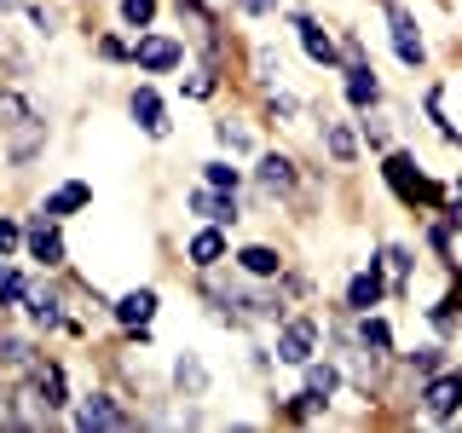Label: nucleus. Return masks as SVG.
I'll return each mask as SVG.
<instances>
[{"instance_id":"obj_30","label":"nucleus","mask_w":462,"mask_h":433,"mask_svg":"<svg viewBox=\"0 0 462 433\" xmlns=\"http://www.w3.org/2000/svg\"><path fill=\"white\" fill-rule=\"evenodd\" d=\"M23 295H29V283L18 278V272H0V300H6V307H18Z\"/></svg>"},{"instance_id":"obj_31","label":"nucleus","mask_w":462,"mask_h":433,"mask_svg":"<svg viewBox=\"0 0 462 433\" xmlns=\"http://www.w3.org/2000/svg\"><path fill=\"white\" fill-rule=\"evenodd\" d=\"M214 134H220V144H231V151H249V134H243V127H231V122H220V127H214Z\"/></svg>"},{"instance_id":"obj_12","label":"nucleus","mask_w":462,"mask_h":433,"mask_svg":"<svg viewBox=\"0 0 462 433\" xmlns=\"http://www.w3.org/2000/svg\"><path fill=\"white\" fill-rule=\"evenodd\" d=\"M375 98H382V81H375V69L365 64V58H353V64H346V105H353V110H370Z\"/></svg>"},{"instance_id":"obj_38","label":"nucleus","mask_w":462,"mask_h":433,"mask_svg":"<svg viewBox=\"0 0 462 433\" xmlns=\"http://www.w3.org/2000/svg\"><path fill=\"white\" fill-rule=\"evenodd\" d=\"M0 416H6V387H0Z\"/></svg>"},{"instance_id":"obj_35","label":"nucleus","mask_w":462,"mask_h":433,"mask_svg":"<svg viewBox=\"0 0 462 433\" xmlns=\"http://www.w3.org/2000/svg\"><path fill=\"white\" fill-rule=\"evenodd\" d=\"M300 105H295V98H289V93H272V115H283V122H289V115H295Z\"/></svg>"},{"instance_id":"obj_3","label":"nucleus","mask_w":462,"mask_h":433,"mask_svg":"<svg viewBox=\"0 0 462 433\" xmlns=\"http://www.w3.org/2000/svg\"><path fill=\"white\" fill-rule=\"evenodd\" d=\"M134 64L151 69V76H168V69L185 64V47H180V41H168V35H144L139 47H134Z\"/></svg>"},{"instance_id":"obj_4","label":"nucleus","mask_w":462,"mask_h":433,"mask_svg":"<svg viewBox=\"0 0 462 433\" xmlns=\"http://www.w3.org/2000/svg\"><path fill=\"white\" fill-rule=\"evenodd\" d=\"M422 410L433 416V422H451V416L462 410V375H433V382L422 387Z\"/></svg>"},{"instance_id":"obj_36","label":"nucleus","mask_w":462,"mask_h":433,"mask_svg":"<svg viewBox=\"0 0 462 433\" xmlns=\"http://www.w3.org/2000/svg\"><path fill=\"white\" fill-rule=\"evenodd\" d=\"M98 52H105V58H127V47H122L116 35H105V41H98Z\"/></svg>"},{"instance_id":"obj_8","label":"nucleus","mask_w":462,"mask_h":433,"mask_svg":"<svg viewBox=\"0 0 462 433\" xmlns=\"http://www.w3.org/2000/svg\"><path fill=\"white\" fill-rule=\"evenodd\" d=\"M29 254H35V260H41L47 272H52V266H64V260H69V254H64V237H58V220H47V214H41V220L29 226Z\"/></svg>"},{"instance_id":"obj_28","label":"nucleus","mask_w":462,"mask_h":433,"mask_svg":"<svg viewBox=\"0 0 462 433\" xmlns=\"http://www.w3.org/2000/svg\"><path fill=\"white\" fill-rule=\"evenodd\" d=\"M439 364H445L439 346H416V353H411V370H416V375H439Z\"/></svg>"},{"instance_id":"obj_13","label":"nucleus","mask_w":462,"mask_h":433,"mask_svg":"<svg viewBox=\"0 0 462 433\" xmlns=\"http://www.w3.org/2000/svg\"><path fill=\"white\" fill-rule=\"evenodd\" d=\"M127 110H134V122H139L151 139H168V110H162V98H156L151 87H139V93H134V105H127Z\"/></svg>"},{"instance_id":"obj_11","label":"nucleus","mask_w":462,"mask_h":433,"mask_svg":"<svg viewBox=\"0 0 462 433\" xmlns=\"http://www.w3.org/2000/svg\"><path fill=\"white\" fill-rule=\"evenodd\" d=\"M254 180H260V191H266V197H289L300 173H295V162H289V156L272 151V156H260V173H254Z\"/></svg>"},{"instance_id":"obj_18","label":"nucleus","mask_w":462,"mask_h":433,"mask_svg":"<svg viewBox=\"0 0 462 433\" xmlns=\"http://www.w3.org/2000/svg\"><path fill=\"white\" fill-rule=\"evenodd\" d=\"M358 341L370 346V358H387V353H393V329H387L382 318H370V312H358Z\"/></svg>"},{"instance_id":"obj_29","label":"nucleus","mask_w":462,"mask_h":433,"mask_svg":"<svg viewBox=\"0 0 462 433\" xmlns=\"http://www.w3.org/2000/svg\"><path fill=\"white\" fill-rule=\"evenodd\" d=\"M382 260L393 266V295H404V272H411V249H382Z\"/></svg>"},{"instance_id":"obj_34","label":"nucleus","mask_w":462,"mask_h":433,"mask_svg":"<svg viewBox=\"0 0 462 433\" xmlns=\"http://www.w3.org/2000/svg\"><path fill=\"white\" fill-rule=\"evenodd\" d=\"M283 0H237V12H249V18H266V12H278Z\"/></svg>"},{"instance_id":"obj_6","label":"nucleus","mask_w":462,"mask_h":433,"mask_svg":"<svg viewBox=\"0 0 462 433\" xmlns=\"http://www.w3.org/2000/svg\"><path fill=\"white\" fill-rule=\"evenodd\" d=\"M387 29H393V52H399V64H422L428 47H422V35H416V18L404 6H387Z\"/></svg>"},{"instance_id":"obj_7","label":"nucleus","mask_w":462,"mask_h":433,"mask_svg":"<svg viewBox=\"0 0 462 433\" xmlns=\"http://www.w3.org/2000/svg\"><path fill=\"white\" fill-rule=\"evenodd\" d=\"M110 312L122 318V324L134 329V336H144V329H151V318H156V289H127V295L116 300Z\"/></svg>"},{"instance_id":"obj_10","label":"nucleus","mask_w":462,"mask_h":433,"mask_svg":"<svg viewBox=\"0 0 462 433\" xmlns=\"http://www.w3.org/2000/svg\"><path fill=\"white\" fill-rule=\"evenodd\" d=\"M191 214H202V220H214V226H231V220H237V191H214V185H202V191H191Z\"/></svg>"},{"instance_id":"obj_26","label":"nucleus","mask_w":462,"mask_h":433,"mask_svg":"<svg viewBox=\"0 0 462 433\" xmlns=\"http://www.w3.org/2000/svg\"><path fill=\"white\" fill-rule=\"evenodd\" d=\"M18 122H35V110L18 93H0V127H18Z\"/></svg>"},{"instance_id":"obj_32","label":"nucleus","mask_w":462,"mask_h":433,"mask_svg":"<svg viewBox=\"0 0 462 433\" xmlns=\"http://www.w3.org/2000/svg\"><path fill=\"white\" fill-rule=\"evenodd\" d=\"M18 243H23V231H18V226H12V220H6V214H0V260H6L12 249H18Z\"/></svg>"},{"instance_id":"obj_9","label":"nucleus","mask_w":462,"mask_h":433,"mask_svg":"<svg viewBox=\"0 0 462 433\" xmlns=\"http://www.w3.org/2000/svg\"><path fill=\"white\" fill-rule=\"evenodd\" d=\"M295 29H300V47H307V58H312V64H341V52H336V41H329V29L324 23H318V18H307V12H300V18H295Z\"/></svg>"},{"instance_id":"obj_33","label":"nucleus","mask_w":462,"mask_h":433,"mask_svg":"<svg viewBox=\"0 0 462 433\" xmlns=\"http://www.w3.org/2000/svg\"><path fill=\"white\" fill-rule=\"evenodd\" d=\"M214 93V76H208V69H202V76H191V81H185V98H208Z\"/></svg>"},{"instance_id":"obj_27","label":"nucleus","mask_w":462,"mask_h":433,"mask_svg":"<svg viewBox=\"0 0 462 433\" xmlns=\"http://www.w3.org/2000/svg\"><path fill=\"white\" fill-rule=\"evenodd\" d=\"M151 18H156V0H122V23L151 29Z\"/></svg>"},{"instance_id":"obj_39","label":"nucleus","mask_w":462,"mask_h":433,"mask_svg":"<svg viewBox=\"0 0 462 433\" xmlns=\"http://www.w3.org/2000/svg\"><path fill=\"white\" fill-rule=\"evenodd\" d=\"M6 6H18V0H0V12H6Z\"/></svg>"},{"instance_id":"obj_16","label":"nucleus","mask_w":462,"mask_h":433,"mask_svg":"<svg viewBox=\"0 0 462 433\" xmlns=\"http://www.w3.org/2000/svg\"><path fill=\"white\" fill-rule=\"evenodd\" d=\"M87 202H93V191H87L81 180H69V185H58V191L41 202V214H47V220H64V214H76V208H87Z\"/></svg>"},{"instance_id":"obj_24","label":"nucleus","mask_w":462,"mask_h":433,"mask_svg":"<svg viewBox=\"0 0 462 433\" xmlns=\"http://www.w3.org/2000/svg\"><path fill=\"white\" fill-rule=\"evenodd\" d=\"M0 364H12V370H35V353H29V341H23V336H6V341H0Z\"/></svg>"},{"instance_id":"obj_23","label":"nucleus","mask_w":462,"mask_h":433,"mask_svg":"<svg viewBox=\"0 0 462 433\" xmlns=\"http://www.w3.org/2000/svg\"><path fill=\"white\" fill-rule=\"evenodd\" d=\"M23 307H29V318H35V324H47V329H58V324H64L58 300H52V295H41V289H29V295H23Z\"/></svg>"},{"instance_id":"obj_2","label":"nucleus","mask_w":462,"mask_h":433,"mask_svg":"<svg viewBox=\"0 0 462 433\" xmlns=\"http://www.w3.org/2000/svg\"><path fill=\"white\" fill-rule=\"evenodd\" d=\"M312 346H318V324L312 318H289L278 329V358L283 364H312Z\"/></svg>"},{"instance_id":"obj_22","label":"nucleus","mask_w":462,"mask_h":433,"mask_svg":"<svg viewBox=\"0 0 462 433\" xmlns=\"http://www.w3.org/2000/svg\"><path fill=\"white\" fill-rule=\"evenodd\" d=\"M173 382H180V387H185V393H191V399H202V393H208V370H202L191 353H185L180 364H173Z\"/></svg>"},{"instance_id":"obj_1","label":"nucleus","mask_w":462,"mask_h":433,"mask_svg":"<svg viewBox=\"0 0 462 433\" xmlns=\"http://www.w3.org/2000/svg\"><path fill=\"white\" fill-rule=\"evenodd\" d=\"M382 173H387V185H393V197H399V202H428V208H433V202L445 197L439 185H433L428 173L416 168V156H404V151L387 156V168H382Z\"/></svg>"},{"instance_id":"obj_37","label":"nucleus","mask_w":462,"mask_h":433,"mask_svg":"<svg viewBox=\"0 0 462 433\" xmlns=\"http://www.w3.org/2000/svg\"><path fill=\"white\" fill-rule=\"evenodd\" d=\"M365 139L370 144H387V122H365Z\"/></svg>"},{"instance_id":"obj_14","label":"nucleus","mask_w":462,"mask_h":433,"mask_svg":"<svg viewBox=\"0 0 462 433\" xmlns=\"http://www.w3.org/2000/svg\"><path fill=\"white\" fill-rule=\"evenodd\" d=\"M387 295V283H382V272H358V278L353 283H346V312H370L375 307V300H382Z\"/></svg>"},{"instance_id":"obj_19","label":"nucleus","mask_w":462,"mask_h":433,"mask_svg":"<svg viewBox=\"0 0 462 433\" xmlns=\"http://www.w3.org/2000/svg\"><path fill=\"white\" fill-rule=\"evenodd\" d=\"M336 387H341V370H336V364H307V393H312L318 404L336 399Z\"/></svg>"},{"instance_id":"obj_25","label":"nucleus","mask_w":462,"mask_h":433,"mask_svg":"<svg viewBox=\"0 0 462 433\" xmlns=\"http://www.w3.org/2000/svg\"><path fill=\"white\" fill-rule=\"evenodd\" d=\"M202 180H208L214 191H237V185H243V173L231 168V162H202Z\"/></svg>"},{"instance_id":"obj_20","label":"nucleus","mask_w":462,"mask_h":433,"mask_svg":"<svg viewBox=\"0 0 462 433\" xmlns=\"http://www.w3.org/2000/svg\"><path fill=\"white\" fill-rule=\"evenodd\" d=\"M324 151H329V156H336V162L346 168V162H353V156H358V139L346 134L341 122H324Z\"/></svg>"},{"instance_id":"obj_5","label":"nucleus","mask_w":462,"mask_h":433,"mask_svg":"<svg viewBox=\"0 0 462 433\" xmlns=\"http://www.w3.org/2000/svg\"><path fill=\"white\" fill-rule=\"evenodd\" d=\"M76 428H134V416H127L110 393H87L76 404Z\"/></svg>"},{"instance_id":"obj_21","label":"nucleus","mask_w":462,"mask_h":433,"mask_svg":"<svg viewBox=\"0 0 462 433\" xmlns=\"http://www.w3.org/2000/svg\"><path fill=\"white\" fill-rule=\"evenodd\" d=\"M35 387H41V399H47L52 410H58V404H69V393H64V370H58V364H35Z\"/></svg>"},{"instance_id":"obj_15","label":"nucleus","mask_w":462,"mask_h":433,"mask_svg":"<svg viewBox=\"0 0 462 433\" xmlns=\"http://www.w3.org/2000/svg\"><path fill=\"white\" fill-rule=\"evenodd\" d=\"M185 254H191V266H202V272H214L226 260V237H220V226H208V231H197L191 243H185Z\"/></svg>"},{"instance_id":"obj_17","label":"nucleus","mask_w":462,"mask_h":433,"mask_svg":"<svg viewBox=\"0 0 462 433\" xmlns=\"http://www.w3.org/2000/svg\"><path fill=\"white\" fill-rule=\"evenodd\" d=\"M237 266L249 272V278H278V272H283V254L266 249V243H249V249L237 254Z\"/></svg>"}]
</instances>
